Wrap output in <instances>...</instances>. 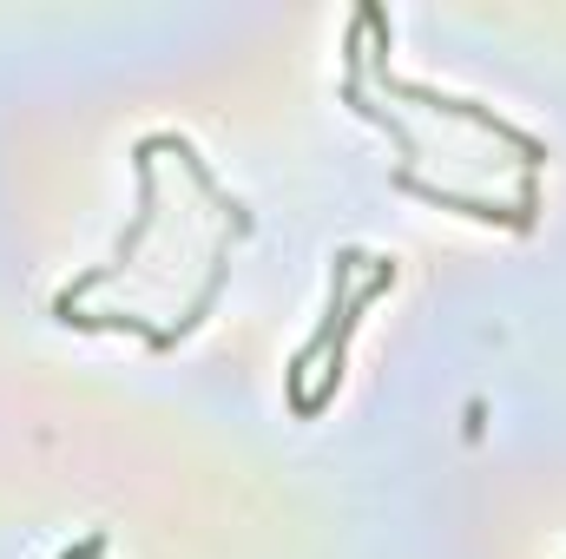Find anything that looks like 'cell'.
Wrapping results in <instances>:
<instances>
[{"mask_svg": "<svg viewBox=\"0 0 566 559\" xmlns=\"http://www.w3.org/2000/svg\"><path fill=\"white\" fill-rule=\"evenodd\" d=\"M99 553H106V534H93V540H86L80 553H60V559H99Z\"/></svg>", "mask_w": 566, "mask_h": 559, "instance_id": "cell-1", "label": "cell"}]
</instances>
